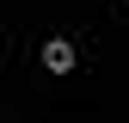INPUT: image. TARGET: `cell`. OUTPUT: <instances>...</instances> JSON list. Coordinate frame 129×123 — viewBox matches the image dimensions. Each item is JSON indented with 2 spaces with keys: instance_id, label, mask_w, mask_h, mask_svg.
<instances>
[{
  "instance_id": "obj_1",
  "label": "cell",
  "mask_w": 129,
  "mask_h": 123,
  "mask_svg": "<svg viewBox=\"0 0 129 123\" xmlns=\"http://www.w3.org/2000/svg\"><path fill=\"white\" fill-rule=\"evenodd\" d=\"M43 68H49V74H68V68H74V43H61V37L43 43Z\"/></svg>"
}]
</instances>
